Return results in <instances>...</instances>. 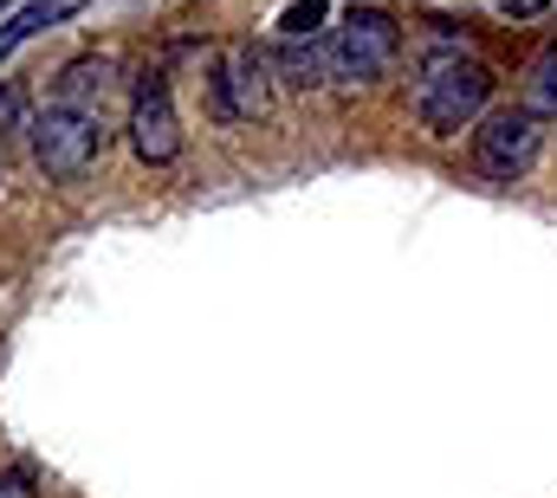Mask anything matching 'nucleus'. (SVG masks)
I'll use <instances>...</instances> for the list:
<instances>
[{
	"instance_id": "4468645a",
	"label": "nucleus",
	"mask_w": 557,
	"mask_h": 498,
	"mask_svg": "<svg viewBox=\"0 0 557 498\" xmlns=\"http://www.w3.org/2000/svg\"><path fill=\"white\" fill-rule=\"evenodd\" d=\"M545 13V0H506V20H539Z\"/></svg>"
},
{
	"instance_id": "f257e3e1",
	"label": "nucleus",
	"mask_w": 557,
	"mask_h": 498,
	"mask_svg": "<svg viewBox=\"0 0 557 498\" xmlns=\"http://www.w3.org/2000/svg\"><path fill=\"white\" fill-rule=\"evenodd\" d=\"M486 104H493V65L486 59H473L460 46L428 52V65H421V78H416V117L434 136H454V129L480 124Z\"/></svg>"
},
{
	"instance_id": "ddd939ff",
	"label": "nucleus",
	"mask_w": 557,
	"mask_h": 498,
	"mask_svg": "<svg viewBox=\"0 0 557 498\" xmlns=\"http://www.w3.org/2000/svg\"><path fill=\"white\" fill-rule=\"evenodd\" d=\"M0 498H33V473H13V480H0Z\"/></svg>"
},
{
	"instance_id": "9b49d317",
	"label": "nucleus",
	"mask_w": 557,
	"mask_h": 498,
	"mask_svg": "<svg viewBox=\"0 0 557 498\" xmlns=\"http://www.w3.org/2000/svg\"><path fill=\"white\" fill-rule=\"evenodd\" d=\"M324 13H331L324 0H292L285 20H278V33H285V39H318V33H324Z\"/></svg>"
},
{
	"instance_id": "f8f14e48",
	"label": "nucleus",
	"mask_w": 557,
	"mask_h": 498,
	"mask_svg": "<svg viewBox=\"0 0 557 498\" xmlns=\"http://www.w3.org/2000/svg\"><path fill=\"white\" fill-rule=\"evenodd\" d=\"M20 85H0V129H20Z\"/></svg>"
},
{
	"instance_id": "20e7f679",
	"label": "nucleus",
	"mask_w": 557,
	"mask_h": 498,
	"mask_svg": "<svg viewBox=\"0 0 557 498\" xmlns=\"http://www.w3.org/2000/svg\"><path fill=\"white\" fill-rule=\"evenodd\" d=\"M208 111L214 124H260L273 117V78H267V52H253L247 39L221 52L214 78H208Z\"/></svg>"
},
{
	"instance_id": "39448f33",
	"label": "nucleus",
	"mask_w": 557,
	"mask_h": 498,
	"mask_svg": "<svg viewBox=\"0 0 557 498\" xmlns=\"http://www.w3.org/2000/svg\"><path fill=\"white\" fill-rule=\"evenodd\" d=\"M98 149H104V124H91V117H78V111L46 104V111L33 117V162H39L52 182L85 175V169L98 162Z\"/></svg>"
},
{
	"instance_id": "0eeeda50",
	"label": "nucleus",
	"mask_w": 557,
	"mask_h": 498,
	"mask_svg": "<svg viewBox=\"0 0 557 498\" xmlns=\"http://www.w3.org/2000/svg\"><path fill=\"white\" fill-rule=\"evenodd\" d=\"M117 91H124L117 59H111V52H85V59H72V65L59 72L52 104H59V111H78V117H91V124H104L111 104H117Z\"/></svg>"
},
{
	"instance_id": "2eb2a0df",
	"label": "nucleus",
	"mask_w": 557,
	"mask_h": 498,
	"mask_svg": "<svg viewBox=\"0 0 557 498\" xmlns=\"http://www.w3.org/2000/svg\"><path fill=\"white\" fill-rule=\"evenodd\" d=\"M0 13H7V0H0Z\"/></svg>"
},
{
	"instance_id": "7ed1b4c3",
	"label": "nucleus",
	"mask_w": 557,
	"mask_h": 498,
	"mask_svg": "<svg viewBox=\"0 0 557 498\" xmlns=\"http://www.w3.org/2000/svg\"><path fill=\"white\" fill-rule=\"evenodd\" d=\"M545 155V124L519 104V111H486L473 129V169L486 182H525Z\"/></svg>"
},
{
	"instance_id": "423d86ee",
	"label": "nucleus",
	"mask_w": 557,
	"mask_h": 498,
	"mask_svg": "<svg viewBox=\"0 0 557 498\" xmlns=\"http://www.w3.org/2000/svg\"><path fill=\"white\" fill-rule=\"evenodd\" d=\"M131 149L149 169H162V162L182 155V124H175V98H169V72L162 65H143L137 72V91H131Z\"/></svg>"
},
{
	"instance_id": "9d476101",
	"label": "nucleus",
	"mask_w": 557,
	"mask_h": 498,
	"mask_svg": "<svg viewBox=\"0 0 557 498\" xmlns=\"http://www.w3.org/2000/svg\"><path fill=\"white\" fill-rule=\"evenodd\" d=\"M525 111L545 124V117H557V46H545L532 65H525Z\"/></svg>"
},
{
	"instance_id": "6e6552de",
	"label": "nucleus",
	"mask_w": 557,
	"mask_h": 498,
	"mask_svg": "<svg viewBox=\"0 0 557 498\" xmlns=\"http://www.w3.org/2000/svg\"><path fill=\"white\" fill-rule=\"evenodd\" d=\"M78 13V0H33V7H20L7 26H0V59L13 52V46H26V39H39V33H52V26H65Z\"/></svg>"
},
{
	"instance_id": "f03ea898",
	"label": "nucleus",
	"mask_w": 557,
	"mask_h": 498,
	"mask_svg": "<svg viewBox=\"0 0 557 498\" xmlns=\"http://www.w3.org/2000/svg\"><path fill=\"white\" fill-rule=\"evenodd\" d=\"M403 52V26L383 7H350L337 39H331V78L337 85H376Z\"/></svg>"
},
{
	"instance_id": "1a4fd4ad",
	"label": "nucleus",
	"mask_w": 557,
	"mask_h": 498,
	"mask_svg": "<svg viewBox=\"0 0 557 498\" xmlns=\"http://www.w3.org/2000/svg\"><path fill=\"white\" fill-rule=\"evenodd\" d=\"M278 72H285L298 91L324 85V78H331V39H285V46H278Z\"/></svg>"
}]
</instances>
